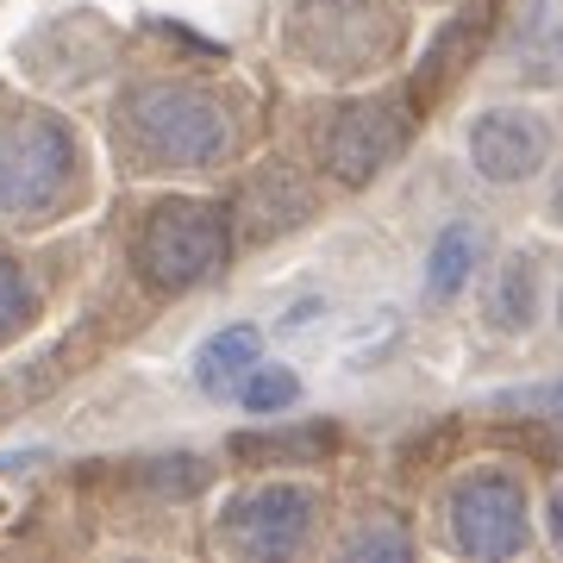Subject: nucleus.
Masks as SVG:
<instances>
[{"label":"nucleus","instance_id":"obj_1","mask_svg":"<svg viewBox=\"0 0 563 563\" xmlns=\"http://www.w3.org/2000/svg\"><path fill=\"white\" fill-rule=\"evenodd\" d=\"M244 351H251V339H244V332H232V339L213 344V351H207V383L220 388V383H225V369H239L232 357H244Z\"/></svg>","mask_w":563,"mask_h":563}]
</instances>
